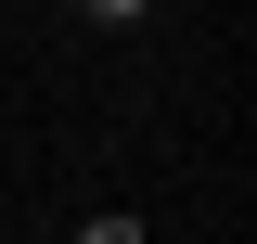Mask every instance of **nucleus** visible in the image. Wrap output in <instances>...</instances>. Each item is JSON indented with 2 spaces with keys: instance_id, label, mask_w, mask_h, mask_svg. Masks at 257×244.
I'll use <instances>...</instances> for the list:
<instances>
[{
  "instance_id": "nucleus-2",
  "label": "nucleus",
  "mask_w": 257,
  "mask_h": 244,
  "mask_svg": "<svg viewBox=\"0 0 257 244\" xmlns=\"http://www.w3.org/2000/svg\"><path fill=\"white\" fill-rule=\"evenodd\" d=\"M90 13H103V26H142V13H155V0H90Z\"/></svg>"
},
{
  "instance_id": "nucleus-1",
  "label": "nucleus",
  "mask_w": 257,
  "mask_h": 244,
  "mask_svg": "<svg viewBox=\"0 0 257 244\" xmlns=\"http://www.w3.org/2000/svg\"><path fill=\"white\" fill-rule=\"evenodd\" d=\"M77 244H142V218H90V231H77Z\"/></svg>"
}]
</instances>
